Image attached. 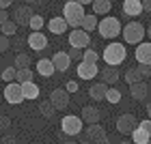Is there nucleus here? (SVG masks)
<instances>
[{
  "mask_svg": "<svg viewBox=\"0 0 151 144\" xmlns=\"http://www.w3.org/2000/svg\"><path fill=\"white\" fill-rule=\"evenodd\" d=\"M63 144H76V142H73V140H69V142H63Z\"/></svg>",
  "mask_w": 151,
  "mask_h": 144,
  "instance_id": "nucleus-51",
  "label": "nucleus"
},
{
  "mask_svg": "<svg viewBox=\"0 0 151 144\" xmlns=\"http://www.w3.org/2000/svg\"><path fill=\"white\" fill-rule=\"evenodd\" d=\"M129 95H132V99H134V101H145V99H147V95H149V86L145 84V80L129 84Z\"/></svg>",
  "mask_w": 151,
  "mask_h": 144,
  "instance_id": "nucleus-12",
  "label": "nucleus"
},
{
  "mask_svg": "<svg viewBox=\"0 0 151 144\" xmlns=\"http://www.w3.org/2000/svg\"><path fill=\"white\" fill-rule=\"evenodd\" d=\"M93 144H110V140H108V135H104V138H99V140H95Z\"/></svg>",
  "mask_w": 151,
  "mask_h": 144,
  "instance_id": "nucleus-45",
  "label": "nucleus"
},
{
  "mask_svg": "<svg viewBox=\"0 0 151 144\" xmlns=\"http://www.w3.org/2000/svg\"><path fill=\"white\" fill-rule=\"evenodd\" d=\"M142 2V11H149L151 13V0H140Z\"/></svg>",
  "mask_w": 151,
  "mask_h": 144,
  "instance_id": "nucleus-42",
  "label": "nucleus"
},
{
  "mask_svg": "<svg viewBox=\"0 0 151 144\" xmlns=\"http://www.w3.org/2000/svg\"><path fill=\"white\" fill-rule=\"evenodd\" d=\"M104 101H108V103H119V101H121V91H119V88H110V86H108V91H106V97H104Z\"/></svg>",
  "mask_w": 151,
  "mask_h": 144,
  "instance_id": "nucleus-28",
  "label": "nucleus"
},
{
  "mask_svg": "<svg viewBox=\"0 0 151 144\" xmlns=\"http://www.w3.org/2000/svg\"><path fill=\"white\" fill-rule=\"evenodd\" d=\"M6 19H9V13H6V9H0V24H4Z\"/></svg>",
  "mask_w": 151,
  "mask_h": 144,
  "instance_id": "nucleus-41",
  "label": "nucleus"
},
{
  "mask_svg": "<svg viewBox=\"0 0 151 144\" xmlns=\"http://www.w3.org/2000/svg\"><path fill=\"white\" fill-rule=\"evenodd\" d=\"M97 32L104 39H114L121 35V22L116 17H110V15H104L101 22H97Z\"/></svg>",
  "mask_w": 151,
  "mask_h": 144,
  "instance_id": "nucleus-3",
  "label": "nucleus"
},
{
  "mask_svg": "<svg viewBox=\"0 0 151 144\" xmlns=\"http://www.w3.org/2000/svg\"><path fill=\"white\" fill-rule=\"evenodd\" d=\"M80 118H82V123H86V125H93V123H99L101 114H99V110H97V108H93V106H84V108H82Z\"/></svg>",
  "mask_w": 151,
  "mask_h": 144,
  "instance_id": "nucleus-15",
  "label": "nucleus"
},
{
  "mask_svg": "<svg viewBox=\"0 0 151 144\" xmlns=\"http://www.w3.org/2000/svg\"><path fill=\"white\" fill-rule=\"evenodd\" d=\"M54 65H52V60L50 58H41L39 63H37V73L39 75H43V78H50V75H54Z\"/></svg>",
  "mask_w": 151,
  "mask_h": 144,
  "instance_id": "nucleus-21",
  "label": "nucleus"
},
{
  "mask_svg": "<svg viewBox=\"0 0 151 144\" xmlns=\"http://www.w3.org/2000/svg\"><path fill=\"white\" fill-rule=\"evenodd\" d=\"M67 54H69V58L73 60V63H80V60H82V50H78V47H71Z\"/></svg>",
  "mask_w": 151,
  "mask_h": 144,
  "instance_id": "nucleus-36",
  "label": "nucleus"
},
{
  "mask_svg": "<svg viewBox=\"0 0 151 144\" xmlns=\"http://www.w3.org/2000/svg\"><path fill=\"white\" fill-rule=\"evenodd\" d=\"M138 125L136 123V116L134 114H121L116 118V131L119 133H132V129Z\"/></svg>",
  "mask_w": 151,
  "mask_h": 144,
  "instance_id": "nucleus-10",
  "label": "nucleus"
},
{
  "mask_svg": "<svg viewBox=\"0 0 151 144\" xmlns=\"http://www.w3.org/2000/svg\"><path fill=\"white\" fill-rule=\"evenodd\" d=\"M123 13L127 17H138L142 13V2L140 0H123Z\"/></svg>",
  "mask_w": 151,
  "mask_h": 144,
  "instance_id": "nucleus-16",
  "label": "nucleus"
},
{
  "mask_svg": "<svg viewBox=\"0 0 151 144\" xmlns=\"http://www.w3.org/2000/svg\"><path fill=\"white\" fill-rule=\"evenodd\" d=\"M82 118L80 116H73V114H67L63 116V120H60V129H63L65 135H78L82 131Z\"/></svg>",
  "mask_w": 151,
  "mask_h": 144,
  "instance_id": "nucleus-5",
  "label": "nucleus"
},
{
  "mask_svg": "<svg viewBox=\"0 0 151 144\" xmlns=\"http://www.w3.org/2000/svg\"><path fill=\"white\" fill-rule=\"evenodd\" d=\"M50 60H52L54 69H56V71H60V73H63V71H67V69L71 67V58H69V54H67V52H56V54H54V56H52Z\"/></svg>",
  "mask_w": 151,
  "mask_h": 144,
  "instance_id": "nucleus-13",
  "label": "nucleus"
},
{
  "mask_svg": "<svg viewBox=\"0 0 151 144\" xmlns=\"http://www.w3.org/2000/svg\"><path fill=\"white\" fill-rule=\"evenodd\" d=\"M140 73V78L145 80V78H151V65H140V67H136Z\"/></svg>",
  "mask_w": 151,
  "mask_h": 144,
  "instance_id": "nucleus-37",
  "label": "nucleus"
},
{
  "mask_svg": "<svg viewBox=\"0 0 151 144\" xmlns=\"http://www.w3.org/2000/svg\"><path fill=\"white\" fill-rule=\"evenodd\" d=\"M6 127H9V118L2 116V118H0V129H6Z\"/></svg>",
  "mask_w": 151,
  "mask_h": 144,
  "instance_id": "nucleus-44",
  "label": "nucleus"
},
{
  "mask_svg": "<svg viewBox=\"0 0 151 144\" xmlns=\"http://www.w3.org/2000/svg\"><path fill=\"white\" fill-rule=\"evenodd\" d=\"M82 144H93V142H91V140H84V142H82Z\"/></svg>",
  "mask_w": 151,
  "mask_h": 144,
  "instance_id": "nucleus-50",
  "label": "nucleus"
},
{
  "mask_svg": "<svg viewBox=\"0 0 151 144\" xmlns=\"http://www.w3.org/2000/svg\"><path fill=\"white\" fill-rule=\"evenodd\" d=\"M80 28L86 30V32L97 30V17H95V15H86V13H84V17H82V22H80Z\"/></svg>",
  "mask_w": 151,
  "mask_h": 144,
  "instance_id": "nucleus-27",
  "label": "nucleus"
},
{
  "mask_svg": "<svg viewBox=\"0 0 151 144\" xmlns=\"http://www.w3.org/2000/svg\"><path fill=\"white\" fill-rule=\"evenodd\" d=\"M63 17L67 26H71V28H78L82 17H84V6L80 2H76V0H67L65 6H63Z\"/></svg>",
  "mask_w": 151,
  "mask_h": 144,
  "instance_id": "nucleus-2",
  "label": "nucleus"
},
{
  "mask_svg": "<svg viewBox=\"0 0 151 144\" xmlns=\"http://www.w3.org/2000/svg\"><path fill=\"white\" fill-rule=\"evenodd\" d=\"M78 82H76V80H69V82H65V91L67 93H78Z\"/></svg>",
  "mask_w": 151,
  "mask_h": 144,
  "instance_id": "nucleus-38",
  "label": "nucleus"
},
{
  "mask_svg": "<svg viewBox=\"0 0 151 144\" xmlns=\"http://www.w3.org/2000/svg\"><path fill=\"white\" fill-rule=\"evenodd\" d=\"M76 69H78V78H80V80H93L95 75L99 73L97 63H84V60H80Z\"/></svg>",
  "mask_w": 151,
  "mask_h": 144,
  "instance_id": "nucleus-9",
  "label": "nucleus"
},
{
  "mask_svg": "<svg viewBox=\"0 0 151 144\" xmlns=\"http://www.w3.org/2000/svg\"><path fill=\"white\" fill-rule=\"evenodd\" d=\"M134 56L138 60V65H151V43H138Z\"/></svg>",
  "mask_w": 151,
  "mask_h": 144,
  "instance_id": "nucleus-14",
  "label": "nucleus"
},
{
  "mask_svg": "<svg viewBox=\"0 0 151 144\" xmlns=\"http://www.w3.org/2000/svg\"><path fill=\"white\" fill-rule=\"evenodd\" d=\"M147 116H149V120H151V103L147 106Z\"/></svg>",
  "mask_w": 151,
  "mask_h": 144,
  "instance_id": "nucleus-48",
  "label": "nucleus"
},
{
  "mask_svg": "<svg viewBox=\"0 0 151 144\" xmlns=\"http://www.w3.org/2000/svg\"><path fill=\"white\" fill-rule=\"evenodd\" d=\"M19 88H22L24 99H37L39 97V86L35 82H24V84H19Z\"/></svg>",
  "mask_w": 151,
  "mask_h": 144,
  "instance_id": "nucleus-23",
  "label": "nucleus"
},
{
  "mask_svg": "<svg viewBox=\"0 0 151 144\" xmlns=\"http://www.w3.org/2000/svg\"><path fill=\"white\" fill-rule=\"evenodd\" d=\"M22 67H30V56L28 54H17L15 56V69H22Z\"/></svg>",
  "mask_w": 151,
  "mask_h": 144,
  "instance_id": "nucleus-34",
  "label": "nucleus"
},
{
  "mask_svg": "<svg viewBox=\"0 0 151 144\" xmlns=\"http://www.w3.org/2000/svg\"><path fill=\"white\" fill-rule=\"evenodd\" d=\"M119 144H134V142H127V140H123V142H119Z\"/></svg>",
  "mask_w": 151,
  "mask_h": 144,
  "instance_id": "nucleus-49",
  "label": "nucleus"
},
{
  "mask_svg": "<svg viewBox=\"0 0 151 144\" xmlns=\"http://www.w3.org/2000/svg\"><path fill=\"white\" fill-rule=\"evenodd\" d=\"M26 41H28V47H30V50H37V52H41V50H45V47H47V37H45L41 30H32Z\"/></svg>",
  "mask_w": 151,
  "mask_h": 144,
  "instance_id": "nucleus-11",
  "label": "nucleus"
},
{
  "mask_svg": "<svg viewBox=\"0 0 151 144\" xmlns=\"http://www.w3.org/2000/svg\"><path fill=\"white\" fill-rule=\"evenodd\" d=\"M47 28H50V32H54V35H63V32H67V22L65 17H52L50 22H47Z\"/></svg>",
  "mask_w": 151,
  "mask_h": 144,
  "instance_id": "nucleus-18",
  "label": "nucleus"
},
{
  "mask_svg": "<svg viewBox=\"0 0 151 144\" xmlns=\"http://www.w3.org/2000/svg\"><path fill=\"white\" fill-rule=\"evenodd\" d=\"M147 144H151V142H147Z\"/></svg>",
  "mask_w": 151,
  "mask_h": 144,
  "instance_id": "nucleus-53",
  "label": "nucleus"
},
{
  "mask_svg": "<svg viewBox=\"0 0 151 144\" xmlns=\"http://www.w3.org/2000/svg\"><path fill=\"white\" fill-rule=\"evenodd\" d=\"M13 4V0H0V9H9Z\"/></svg>",
  "mask_w": 151,
  "mask_h": 144,
  "instance_id": "nucleus-43",
  "label": "nucleus"
},
{
  "mask_svg": "<svg viewBox=\"0 0 151 144\" xmlns=\"http://www.w3.org/2000/svg\"><path fill=\"white\" fill-rule=\"evenodd\" d=\"M39 110H41V114H43L45 118H52V116H54V106H52L50 99H47V101H41Z\"/></svg>",
  "mask_w": 151,
  "mask_h": 144,
  "instance_id": "nucleus-31",
  "label": "nucleus"
},
{
  "mask_svg": "<svg viewBox=\"0 0 151 144\" xmlns=\"http://www.w3.org/2000/svg\"><path fill=\"white\" fill-rule=\"evenodd\" d=\"M32 15L30 6H19V9L13 13V22H15L17 26H28V19Z\"/></svg>",
  "mask_w": 151,
  "mask_h": 144,
  "instance_id": "nucleus-17",
  "label": "nucleus"
},
{
  "mask_svg": "<svg viewBox=\"0 0 151 144\" xmlns=\"http://www.w3.org/2000/svg\"><path fill=\"white\" fill-rule=\"evenodd\" d=\"M91 4H93V13H95V15H108L110 9H112L110 0H93Z\"/></svg>",
  "mask_w": 151,
  "mask_h": 144,
  "instance_id": "nucleus-24",
  "label": "nucleus"
},
{
  "mask_svg": "<svg viewBox=\"0 0 151 144\" xmlns=\"http://www.w3.org/2000/svg\"><path fill=\"white\" fill-rule=\"evenodd\" d=\"M0 30H2V35L4 37H13L17 32V24L15 22H11V19H6L4 24H0Z\"/></svg>",
  "mask_w": 151,
  "mask_h": 144,
  "instance_id": "nucleus-29",
  "label": "nucleus"
},
{
  "mask_svg": "<svg viewBox=\"0 0 151 144\" xmlns=\"http://www.w3.org/2000/svg\"><path fill=\"white\" fill-rule=\"evenodd\" d=\"M50 101H52L54 110H65L69 106V93H67L65 88H54L50 93Z\"/></svg>",
  "mask_w": 151,
  "mask_h": 144,
  "instance_id": "nucleus-8",
  "label": "nucleus"
},
{
  "mask_svg": "<svg viewBox=\"0 0 151 144\" xmlns=\"http://www.w3.org/2000/svg\"><path fill=\"white\" fill-rule=\"evenodd\" d=\"M4 99L9 101L11 106H17L24 101V95H22V88H19L17 82H9V84L4 86Z\"/></svg>",
  "mask_w": 151,
  "mask_h": 144,
  "instance_id": "nucleus-7",
  "label": "nucleus"
},
{
  "mask_svg": "<svg viewBox=\"0 0 151 144\" xmlns=\"http://www.w3.org/2000/svg\"><path fill=\"white\" fill-rule=\"evenodd\" d=\"M119 69H116V67H106L104 69V73H101V82H104V84H116V82H119Z\"/></svg>",
  "mask_w": 151,
  "mask_h": 144,
  "instance_id": "nucleus-22",
  "label": "nucleus"
},
{
  "mask_svg": "<svg viewBox=\"0 0 151 144\" xmlns=\"http://www.w3.org/2000/svg\"><path fill=\"white\" fill-rule=\"evenodd\" d=\"M101 58H104V63L108 67H119V65H123V60L127 58V50H125L123 43H116V41H114V43H110L104 50Z\"/></svg>",
  "mask_w": 151,
  "mask_h": 144,
  "instance_id": "nucleus-1",
  "label": "nucleus"
},
{
  "mask_svg": "<svg viewBox=\"0 0 151 144\" xmlns=\"http://www.w3.org/2000/svg\"><path fill=\"white\" fill-rule=\"evenodd\" d=\"M138 127H140V129H145V131H147V133L151 135V120H149V118L140 120V125H138Z\"/></svg>",
  "mask_w": 151,
  "mask_h": 144,
  "instance_id": "nucleus-40",
  "label": "nucleus"
},
{
  "mask_svg": "<svg viewBox=\"0 0 151 144\" xmlns=\"http://www.w3.org/2000/svg\"><path fill=\"white\" fill-rule=\"evenodd\" d=\"M106 91H108V84H104V82H97V84H91V88H88V95H91V99H95V101H104Z\"/></svg>",
  "mask_w": 151,
  "mask_h": 144,
  "instance_id": "nucleus-20",
  "label": "nucleus"
},
{
  "mask_svg": "<svg viewBox=\"0 0 151 144\" xmlns=\"http://www.w3.org/2000/svg\"><path fill=\"white\" fill-rule=\"evenodd\" d=\"M69 45L78 47V50H84V47L91 45V37H88V32L82 30L80 26H78V28H71V32H69Z\"/></svg>",
  "mask_w": 151,
  "mask_h": 144,
  "instance_id": "nucleus-6",
  "label": "nucleus"
},
{
  "mask_svg": "<svg viewBox=\"0 0 151 144\" xmlns=\"http://www.w3.org/2000/svg\"><path fill=\"white\" fill-rule=\"evenodd\" d=\"M140 80L142 78H140V73H138L136 67H132V69L125 71V82H127V84H134V82H140Z\"/></svg>",
  "mask_w": 151,
  "mask_h": 144,
  "instance_id": "nucleus-32",
  "label": "nucleus"
},
{
  "mask_svg": "<svg viewBox=\"0 0 151 144\" xmlns=\"http://www.w3.org/2000/svg\"><path fill=\"white\" fill-rule=\"evenodd\" d=\"M82 60H84V63H97L99 54L95 50H82Z\"/></svg>",
  "mask_w": 151,
  "mask_h": 144,
  "instance_id": "nucleus-33",
  "label": "nucleus"
},
{
  "mask_svg": "<svg viewBox=\"0 0 151 144\" xmlns=\"http://www.w3.org/2000/svg\"><path fill=\"white\" fill-rule=\"evenodd\" d=\"M76 2H80L82 6H84V4H91V2H93V0H76Z\"/></svg>",
  "mask_w": 151,
  "mask_h": 144,
  "instance_id": "nucleus-46",
  "label": "nucleus"
},
{
  "mask_svg": "<svg viewBox=\"0 0 151 144\" xmlns=\"http://www.w3.org/2000/svg\"><path fill=\"white\" fill-rule=\"evenodd\" d=\"M15 67H6V69L2 71V80L4 82H15Z\"/></svg>",
  "mask_w": 151,
  "mask_h": 144,
  "instance_id": "nucleus-35",
  "label": "nucleus"
},
{
  "mask_svg": "<svg viewBox=\"0 0 151 144\" xmlns=\"http://www.w3.org/2000/svg\"><path fill=\"white\" fill-rule=\"evenodd\" d=\"M145 35H147V37L151 39V26H149V28H145Z\"/></svg>",
  "mask_w": 151,
  "mask_h": 144,
  "instance_id": "nucleus-47",
  "label": "nucleus"
},
{
  "mask_svg": "<svg viewBox=\"0 0 151 144\" xmlns=\"http://www.w3.org/2000/svg\"><path fill=\"white\" fill-rule=\"evenodd\" d=\"M104 135H108V133H106V129L101 127L99 123H93V125H88V127H86V140L95 142V140L104 138Z\"/></svg>",
  "mask_w": 151,
  "mask_h": 144,
  "instance_id": "nucleus-19",
  "label": "nucleus"
},
{
  "mask_svg": "<svg viewBox=\"0 0 151 144\" xmlns=\"http://www.w3.org/2000/svg\"><path fill=\"white\" fill-rule=\"evenodd\" d=\"M132 142L134 144H147V142H151V135L145 131V129H140L138 125H136L132 129Z\"/></svg>",
  "mask_w": 151,
  "mask_h": 144,
  "instance_id": "nucleus-25",
  "label": "nucleus"
},
{
  "mask_svg": "<svg viewBox=\"0 0 151 144\" xmlns=\"http://www.w3.org/2000/svg\"><path fill=\"white\" fill-rule=\"evenodd\" d=\"M123 39H125V43H132V45H138L142 43V39H145V26L140 22H129L123 26Z\"/></svg>",
  "mask_w": 151,
  "mask_h": 144,
  "instance_id": "nucleus-4",
  "label": "nucleus"
},
{
  "mask_svg": "<svg viewBox=\"0 0 151 144\" xmlns=\"http://www.w3.org/2000/svg\"><path fill=\"white\" fill-rule=\"evenodd\" d=\"M26 2H32V0H26Z\"/></svg>",
  "mask_w": 151,
  "mask_h": 144,
  "instance_id": "nucleus-52",
  "label": "nucleus"
},
{
  "mask_svg": "<svg viewBox=\"0 0 151 144\" xmlns=\"http://www.w3.org/2000/svg\"><path fill=\"white\" fill-rule=\"evenodd\" d=\"M43 17H41V15H35V13H32V15H30V19H28V28L30 30H41V28H43Z\"/></svg>",
  "mask_w": 151,
  "mask_h": 144,
  "instance_id": "nucleus-30",
  "label": "nucleus"
},
{
  "mask_svg": "<svg viewBox=\"0 0 151 144\" xmlns=\"http://www.w3.org/2000/svg\"><path fill=\"white\" fill-rule=\"evenodd\" d=\"M9 47H11V41H9V37L0 35V52H6Z\"/></svg>",
  "mask_w": 151,
  "mask_h": 144,
  "instance_id": "nucleus-39",
  "label": "nucleus"
},
{
  "mask_svg": "<svg viewBox=\"0 0 151 144\" xmlns=\"http://www.w3.org/2000/svg\"><path fill=\"white\" fill-rule=\"evenodd\" d=\"M32 78H35V73H32L30 67H22V69H17V71H15V82H17V84L32 82Z\"/></svg>",
  "mask_w": 151,
  "mask_h": 144,
  "instance_id": "nucleus-26",
  "label": "nucleus"
}]
</instances>
